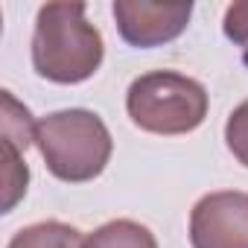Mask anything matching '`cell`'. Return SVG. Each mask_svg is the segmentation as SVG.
Listing matches in <instances>:
<instances>
[{"label": "cell", "instance_id": "3957f363", "mask_svg": "<svg viewBox=\"0 0 248 248\" xmlns=\"http://www.w3.org/2000/svg\"><path fill=\"white\" fill-rule=\"evenodd\" d=\"M126 105L135 126L155 135H184L204 120L207 91L190 76L155 70L132 82Z\"/></svg>", "mask_w": 248, "mask_h": 248}, {"label": "cell", "instance_id": "52a82bcc", "mask_svg": "<svg viewBox=\"0 0 248 248\" xmlns=\"http://www.w3.org/2000/svg\"><path fill=\"white\" fill-rule=\"evenodd\" d=\"M82 236L76 228L62 222H41L15 233L9 248H82Z\"/></svg>", "mask_w": 248, "mask_h": 248}, {"label": "cell", "instance_id": "8992f818", "mask_svg": "<svg viewBox=\"0 0 248 248\" xmlns=\"http://www.w3.org/2000/svg\"><path fill=\"white\" fill-rule=\"evenodd\" d=\"M82 248H158V242L149 233V228L129 219H117L93 231Z\"/></svg>", "mask_w": 248, "mask_h": 248}, {"label": "cell", "instance_id": "6da1fadb", "mask_svg": "<svg viewBox=\"0 0 248 248\" xmlns=\"http://www.w3.org/2000/svg\"><path fill=\"white\" fill-rule=\"evenodd\" d=\"M102 35L85 21V3H47L32 35V64L44 79L70 85L96 73Z\"/></svg>", "mask_w": 248, "mask_h": 248}, {"label": "cell", "instance_id": "5b68a950", "mask_svg": "<svg viewBox=\"0 0 248 248\" xmlns=\"http://www.w3.org/2000/svg\"><path fill=\"white\" fill-rule=\"evenodd\" d=\"M190 3H146V0H120L114 18L120 35L135 47H155L184 32L190 21Z\"/></svg>", "mask_w": 248, "mask_h": 248}, {"label": "cell", "instance_id": "9c48e42d", "mask_svg": "<svg viewBox=\"0 0 248 248\" xmlns=\"http://www.w3.org/2000/svg\"><path fill=\"white\" fill-rule=\"evenodd\" d=\"M3 140L27 149L35 140V126L30 120V111L15 102L9 91H3Z\"/></svg>", "mask_w": 248, "mask_h": 248}, {"label": "cell", "instance_id": "30bf717a", "mask_svg": "<svg viewBox=\"0 0 248 248\" xmlns=\"http://www.w3.org/2000/svg\"><path fill=\"white\" fill-rule=\"evenodd\" d=\"M225 138H228V149L236 155V161L248 167V102L233 108L228 126H225Z\"/></svg>", "mask_w": 248, "mask_h": 248}, {"label": "cell", "instance_id": "8fae6325", "mask_svg": "<svg viewBox=\"0 0 248 248\" xmlns=\"http://www.w3.org/2000/svg\"><path fill=\"white\" fill-rule=\"evenodd\" d=\"M225 35L233 44H239V50H242V56L248 62V0L228 6V12H225Z\"/></svg>", "mask_w": 248, "mask_h": 248}, {"label": "cell", "instance_id": "277c9868", "mask_svg": "<svg viewBox=\"0 0 248 248\" xmlns=\"http://www.w3.org/2000/svg\"><path fill=\"white\" fill-rule=\"evenodd\" d=\"M193 248H248V196L210 193L190 216Z\"/></svg>", "mask_w": 248, "mask_h": 248}, {"label": "cell", "instance_id": "ba28073f", "mask_svg": "<svg viewBox=\"0 0 248 248\" xmlns=\"http://www.w3.org/2000/svg\"><path fill=\"white\" fill-rule=\"evenodd\" d=\"M21 152H27V149L3 140V210H12V204L27 193L30 172H27Z\"/></svg>", "mask_w": 248, "mask_h": 248}, {"label": "cell", "instance_id": "7a4b0ae2", "mask_svg": "<svg viewBox=\"0 0 248 248\" xmlns=\"http://www.w3.org/2000/svg\"><path fill=\"white\" fill-rule=\"evenodd\" d=\"M35 143L62 181H91L111 158V135L105 123L82 108L56 111L35 126Z\"/></svg>", "mask_w": 248, "mask_h": 248}]
</instances>
